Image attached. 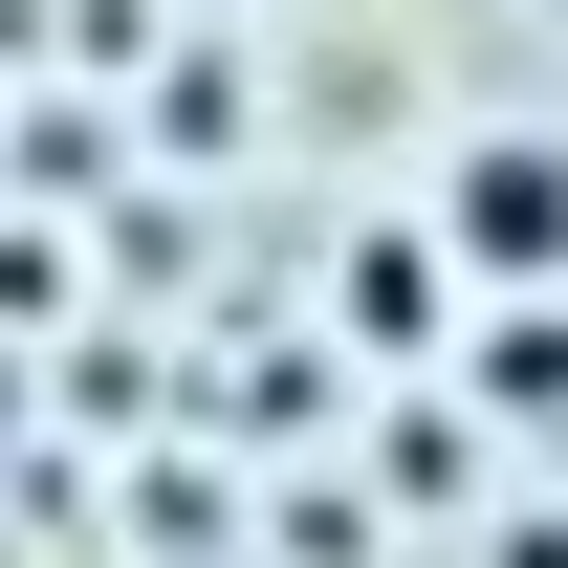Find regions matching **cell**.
<instances>
[{
    "mask_svg": "<svg viewBox=\"0 0 568 568\" xmlns=\"http://www.w3.org/2000/svg\"><path fill=\"white\" fill-rule=\"evenodd\" d=\"M437 263H481L503 306H547L568 284V132H481L437 175Z\"/></svg>",
    "mask_w": 568,
    "mask_h": 568,
    "instance_id": "6da1fadb",
    "label": "cell"
},
{
    "mask_svg": "<svg viewBox=\"0 0 568 568\" xmlns=\"http://www.w3.org/2000/svg\"><path fill=\"white\" fill-rule=\"evenodd\" d=\"M351 351H437V241H351Z\"/></svg>",
    "mask_w": 568,
    "mask_h": 568,
    "instance_id": "7a4b0ae2",
    "label": "cell"
}]
</instances>
